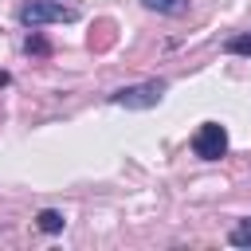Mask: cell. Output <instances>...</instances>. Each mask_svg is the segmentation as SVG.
Masks as SVG:
<instances>
[{"mask_svg":"<svg viewBox=\"0 0 251 251\" xmlns=\"http://www.w3.org/2000/svg\"><path fill=\"white\" fill-rule=\"evenodd\" d=\"M165 90H169L165 78H149V82H133V86L114 90L110 102H114V106H126V110H149V106H157V102L165 98Z\"/></svg>","mask_w":251,"mask_h":251,"instance_id":"cell-1","label":"cell"},{"mask_svg":"<svg viewBox=\"0 0 251 251\" xmlns=\"http://www.w3.org/2000/svg\"><path fill=\"white\" fill-rule=\"evenodd\" d=\"M78 20V8L71 4H59V0H31L20 8V24L27 27H43V24H71Z\"/></svg>","mask_w":251,"mask_h":251,"instance_id":"cell-2","label":"cell"},{"mask_svg":"<svg viewBox=\"0 0 251 251\" xmlns=\"http://www.w3.org/2000/svg\"><path fill=\"white\" fill-rule=\"evenodd\" d=\"M192 153H196L200 161H220V157H227V129H224L220 122H204V126L196 129V137H192Z\"/></svg>","mask_w":251,"mask_h":251,"instance_id":"cell-3","label":"cell"},{"mask_svg":"<svg viewBox=\"0 0 251 251\" xmlns=\"http://www.w3.org/2000/svg\"><path fill=\"white\" fill-rule=\"evenodd\" d=\"M35 224H39V231H47V235H55V231H63V212H55V208H43L39 216H35Z\"/></svg>","mask_w":251,"mask_h":251,"instance_id":"cell-4","label":"cell"},{"mask_svg":"<svg viewBox=\"0 0 251 251\" xmlns=\"http://www.w3.org/2000/svg\"><path fill=\"white\" fill-rule=\"evenodd\" d=\"M224 51H227V55H247V59H251V31H243V35H231V39L224 43Z\"/></svg>","mask_w":251,"mask_h":251,"instance_id":"cell-5","label":"cell"},{"mask_svg":"<svg viewBox=\"0 0 251 251\" xmlns=\"http://www.w3.org/2000/svg\"><path fill=\"white\" fill-rule=\"evenodd\" d=\"M149 12H161V16H176V12H184V0H141Z\"/></svg>","mask_w":251,"mask_h":251,"instance_id":"cell-6","label":"cell"},{"mask_svg":"<svg viewBox=\"0 0 251 251\" xmlns=\"http://www.w3.org/2000/svg\"><path fill=\"white\" fill-rule=\"evenodd\" d=\"M227 243H231V247H251V216H247L243 224H235V227H231Z\"/></svg>","mask_w":251,"mask_h":251,"instance_id":"cell-7","label":"cell"},{"mask_svg":"<svg viewBox=\"0 0 251 251\" xmlns=\"http://www.w3.org/2000/svg\"><path fill=\"white\" fill-rule=\"evenodd\" d=\"M27 51H35V55H47L51 47H47V39H39V35H27V43H24Z\"/></svg>","mask_w":251,"mask_h":251,"instance_id":"cell-8","label":"cell"},{"mask_svg":"<svg viewBox=\"0 0 251 251\" xmlns=\"http://www.w3.org/2000/svg\"><path fill=\"white\" fill-rule=\"evenodd\" d=\"M0 86H8V75H4V71H0Z\"/></svg>","mask_w":251,"mask_h":251,"instance_id":"cell-9","label":"cell"}]
</instances>
